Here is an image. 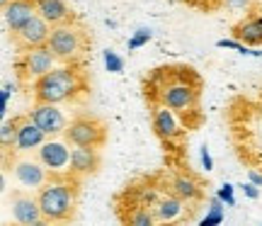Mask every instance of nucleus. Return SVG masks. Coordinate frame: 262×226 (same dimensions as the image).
Returning <instances> with one entry per match:
<instances>
[{
    "mask_svg": "<svg viewBox=\"0 0 262 226\" xmlns=\"http://www.w3.org/2000/svg\"><path fill=\"white\" fill-rule=\"evenodd\" d=\"M219 197L226 199L228 204H233V202H235V199H233V188H231V185H224V188L219 190Z\"/></svg>",
    "mask_w": 262,
    "mask_h": 226,
    "instance_id": "23",
    "label": "nucleus"
},
{
    "mask_svg": "<svg viewBox=\"0 0 262 226\" xmlns=\"http://www.w3.org/2000/svg\"><path fill=\"white\" fill-rule=\"evenodd\" d=\"M163 185H165L170 192H175L180 199H185L187 204H196V202H202V197H204L202 182H199L192 173H185V170H178V173L165 175Z\"/></svg>",
    "mask_w": 262,
    "mask_h": 226,
    "instance_id": "14",
    "label": "nucleus"
},
{
    "mask_svg": "<svg viewBox=\"0 0 262 226\" xmlns=\"http://www.w3.org/2000/svg\"><path fill=\"white\" fill-rule=\"evenodd\" d=\"M202 160H204V166H206V170L211 168V156H209V151H206V146L202 149Z\"/></svg>",
    "mask_w": 262,
    "mask_h": 226,
    "instance_id": "24",
    "label": "nucleus"
},
{
    "mask_svg": "<svg viewBox=\"0 0 262 226\" xmlns=\"http://www.w3.org/2000/svg\"><path fill=\"white\" fill-rule=\"evenodd\" d=\"M10 170L25 190H39L51 175V170L37 156H29V153H15V158L10 163Z\"/></svg>",
    "mask_w": 262,
    "mask_h": 226,
    "instance_id": "7",
    "label": "nucleus"
},
{
    "mask_svg": "<svg viewBox=\"0 0 262 226\" xmlns=\"http://www.w3.org/2000/svg\"><path fill=\"white\" fill-rule=\"evenodd\" d=\"M148 39H150V32H148V29H139V34H136V37H134V39L129 42V49L141 47V44H146Z\"/></svg>",
    "mask_w": 262,
    "mask_h": 226,
    "instance_id": "22",
    "label": "nucleus"
},
{
    "mask_svg": "<svg viewBox=\"0 0 262 226\" xmlns=\"http://www.w3.org/2000/svg\"><path fill=\"white\" fill-rule=\"evenodd\" d=\"M29 114L34 117V122H37L49 136H58V134H63L66 127H68V119H66L63 110H61L56 102H37V100H34Z\"/></svg>",
    "mask_w": 262,
    "mask_h": 226,
    "instance_id": "13",
    "label": "nucleus"
},
{
    "mask_svg": "<svg viewBox=\"0 0 262 226\" xmlns=\"http://www.w3.org/2000/svg\"><path fill=\"white\" fill-rule=\"evenodd\" d=\"M10 212H12V219L22 226H41L49 224L44 214H41V207H39L37 195H32L27 190H12L10 192Z\"/></svg>",
    "mask_w": 262,
    "mask_h": 226,
    "instance_id": "9",
    "label": "nucleus"
},
{
    "mask_svg": "<svg viewBox=\"0 0 262 226\" xmlns=\"http://www.w3.org/2000/svg\"><path fill=\"white\" fill-rule=\"evenodd\" d=\"M260 114H262V102H260Z\"/></svg>",
    "mask_w": 262,
    "mask_h": 226,
    "instance_id": "28",
    "label": "nucleus"
},
{
    "mask_svg": "<svg viewBox=\"0 0 262 226\" xmlns=\"http://www.w3.org/2000/svg\"><path fill=\"white\" fill-rule=\"evenodd\" d=\"M47 47L58 58V64H80L90 49V37L83 25L71 19V22L51 27V37H49Z\"/></svg>",
    "mask_w": 262,
    "mask_h": 226,
    "instance_id": "4",
    "label": "nucleus"
},
{
    "mask_svg": "<svg viewBox=\"0 0 262 226\" xmlns=\"http://www.w3.org/2000/svg\"><path fill=\"white\" fill-rule=\"evenodd\" d=\"M233 37L238 39V42H243V44H250V47L262 44V22H260V17L253 15V17L241 19V22L233 27Z\"/></svg>",
    "mask_w": 262,
    "mask_h": 226,
    "instance_id": "19",
    "label": "nucleus"
},
{
    "mask_svg": "<svg viewBox=\"0 0 262 226\" xmlns=\"http://www.w3.org/2000/svg\"><path fill=\"white\" fill-rule=\"evenodd\" d=\"M257 17H260V22H262V12H257Z\"/></svg>",
    "mask_w": 262,
    "mask_h": 226,
    "instance_id": "27",
    "label": "nucleus"
},
{
    "mask_svg": "<svg viewBox=\"0 0 262 226\" xmlns=\"http://www.w3.org/2000/svg\"><path fill=\"white\" fill-rule=\"evenodd\" d=\"M104 64H107V68H110V71H114V73H119V71L124 68V61L117 56L114 51H104Z\"/></svg>",
    "mask_w": 262,
    "mask_h": 226,
    "instance_id": "21",
    "label": "nucleus"
},
{
    "mask_svg": "<svg viewBox=\"0 0 262 226\" xmlns=\"http://www.w3.org/2000/svg\"><path fill=\"white\" fill-rule=\"evenodd\" d=\"M49 37H51V25L41 15H34L32 19H27L22 27L12 29L10 32V39L17 51H29V49L37 47H47Z\"/></svg>",
    "mask_w": 262,
    "mask_h": 226,
    "instance_id": "8",
    "label": "nucleus"
},
{
    "mask_svg": "<svg viewBox=\"0 0 262 226\" xmlns=\"http://www.w3.org/2000/svg\"><path fill=\"white\" fill-rule=\"evenodd\" d=\"M37 102H73L88 93V80L78 64H61L29 85Z\"/></svg>",
    "mask_w": 262,
    "mask_h": 226,
    "instance_id": "3",
    "label": "nucleus"
},
{
    "mask_svg": "<svg viewBox=\"0 0 262 226\" xmlns=\"http://www.w3.org/2000/svg\"><path fill=\"white\" fill-rule=\"evenodd\" d=\"M243 190H245V195H248V197H257V190L253 188V185H243Z\"/></svg>",
    "mask_w": 262,
    "mask_h": 226,
    "instance_id": "25",
    "label": "nucleus"
},
{
    "mask_svg": "<svg viewBox=\"0 0 262 226\" xmlns=\"http://www.w3.org/2000/svg\"><path fill=\"white\" fill-rule=\"evenodd\" d=\"M63 139L71 146H102L107 141V124L95 114H78L73 117L63 132Z\"/></svg>",
    "mask_w": 262,
    "mask_h": 226,
    "instance_id": "5",
    "label": "nucleus"
},
{
    "mask_svg": "<svg viewBox=\"0 0 262 226\" xmlns=\"http://www.w3.org/2000/svg\"><path fill=\"white\" fill-rule=\"evenodd\" d=\"M250 178H253V182H257V185H262V175H257V173H250Z\"/></svg>",
    "mask_w": 262,
    "mask_h": 226,
    "instance_id": "26",
    "label": "nucleus"
},
{
    "mask_svg": "<svg viewBox=\"0 0 262 226\" xmlns=\"http://www.w3.org/2000/svg\"><path fill=\"white\" fill-rule=\"evenodd\" d=\"M5 3H8V0H3V5H5Z\"/></svg>",
    "mask_w": 262,
    "mask_h": 226,
    "instance_id": "29",
    "label": "nucleus"
},
{
    "mask_svg": "<svg viewBox=\"0 0 262 226\" xmlns=\"http://www.w3.org/2000/svg\"><path fill=\"white\" fill-rule=\"evenodd\" d=\"M100 149L97 146H73L71 151V166H68V173H73L75 178H90L100 170Z\"/></svg>",
    "mask_w": 262,
    "mask_h": 226,
    "instance_id": "15",
    "label": "nucleus"
},
{
    "mask_svg": "<svg viewBox=\"0 0 262 226\" xmlns=\"http://www.w3.org/2000/svg\"><path fill=\"white\" fill-rule=\"evenodd\" d=\"M153 102H160L175 110L180 117H194L199 112V95H202V78L189 66L158 68L153 73Z\"/></svg>",
    "mask_w": 262,
    "mask_h": 226,
    "instance_id": "1",
    "label": "nucleus"
},
{
    "mask_svg": "<svg viewBox=\"0 0 262 226\" xmlns=\"http://www.w3.org/2000/svg\"><path fill=\"white\" fill-rule=\"evenodd\" d=\"M49 134L34 122L32 114H19L15 117V151L12 153H32L47 141Z\"/></svg>",
    "mask_w": 262,
    "mask_h": 226,
    "instance_id": "10",
    "label": "nucleus"
},
{
    "mask_svg": "<svg viewBox=\"0 0 262 226\" xmlns=\"http://www.w3.org/2000/svg\"><path fill=\"white\" fill-rule=\"evenodd\" d=\"M78 192H80V178L73 173H51L49 180L37 190V199L41 214L49 224H61L71 221L75 217L78 207Z\"/></svg>",
    "mask_w": 262,
    "mask_h": 226,
    "instance_id": "2",
    "label": "nucleus"
},
{
    "mask_svg": "<svg viewBox=\"0 0 262 226\" xmlns=\"http://www.w3.org/2000/svg\"><path fill=\"white\" fill-rule=\"evenodd\" d=\"M0 141H3V153L8 156L10 151H15V119H5L0 129Z\"/></svg>",
    "mask_w": 262,
    "mask_h": 226,
    "instance_id": "20",
    "label": "nucleus"
},
{
    "mask_svg": "<svg viewBox=\"0 0 262 226\" xmlns=\"http://www.w3.org/2000/svg\"><path fill=\"white\" fill-rule=\"evenodd\" d=\"M71 143L66 141V139H47V141L41 143L37 151H34V156H37L44 166H47L51 173H63V170H68V166H71V151L68 149Z\"/></svg>",
    "mask_w": 262,
    "mask_h": 226,
    "instance_id": "11",
    "label": "nucleus"
},
{
    "mask_svg": "<svg viewBox=\"0 0 262 226\" xmlns=\"http://www.w3.org/2000/svg\"><path fill=\"white\" fill-rule=\"evenodd\" d=\"M34 3H37V15H41L51 27L73 19V12L66 5V0H34Z\"/></svg>",
    "mask_w": 262,
    "mask_h": 226,
    "instance_id": "18",
    "label": "nucleus"
},
{
    "mask_svg": "<svg viewBox=\"0 0 262 226\" xmlns=\"http://www.w3.org/2000/svg\"><path fill=\"white\" fill-rule=\"evenodd\" d=\"M34 15H37V3L34 0H8L3 5V19H5V27L10 32L22 27Z\"/></svg>",
    "mask_w": 262,
    "mask_h": 226,
    "instance_id": "17",
    "label": "nucleus"
},
{
    "mask_svg": "<svg viewBox=\"0 0 262 226\" xmlns=\"http://www.w3.org/2000/svg\"><path fill=\"white\" fill-rule=\"evenodd\" d=\"M189 204L185 202V199H180L175 192H170L168 188L163 190V195L158 197V202L153 204V214H156V221L158 224H170V221H178V219H182V214H185V209H187Z\"/></svg>",
    "mask_w": 262,
    "mask_h": 226,
    "instance_id": "16",
    "label": "nucleus"
},
{
    "mask_svg": "<svg viewBox=\"0 0 262 226\" xmlns=\"http://www.w3.org/2000/svg\"><path fill=\"white\" fill-rule=\"evenodd\" d=\"M178 117L180 114L175 112V110H170V107H165V105H160V102H153V110H150V124H153L156 136L163 139L165 143L180 139L185 129H182V124H180Z\"/></svg>",
    "mask_w": 262,
    "mask_h": 226,
    "instance_id": "12",
    "label": "nucleus"
},
{
    "mask_svg": "<svg viewBox=\"0 0 262 226\" xmlns=\"http://www.w3.org/2000/svg\"><path fill=\"white\" fill-rule=\"evenodd\" d=\"M58 58L51 54L49 47H37L29 51H19L17 61H15V71L17 78L25 85H32L37 78H41L44 73H49L51 68H56Z\"/></svg>",
    "mask_w": 262,
    "mask_h": 226,
    "instance_id": "6",
    "label": "nucleus"
}]
</instances>
